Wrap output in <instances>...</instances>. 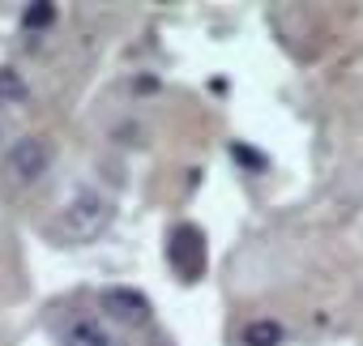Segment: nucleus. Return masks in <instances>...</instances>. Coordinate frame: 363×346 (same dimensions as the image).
<instances>
[{"label":"nucleus","instance_id":"1a4fd4ad","mask_svg":"<svg viewBox=\"0 0 363 346\" xmlns=\"http://www.w3.org/2000/svg\"><path fill=\"white\" fill-rule=\"evenodd\" d=\"M231 154H235L244 167H252V171H257V167H265V158H257V150H252V145H231Z\"/></svg>","mask_w":363,"mask_h":346},{"label":"nucleus","instance_id":"423d86ee","mask_svg":"<svg viewBox=\"0 0 363 346\" xmlns=\"http://www.w3.org/2000/svg\"><path fill=\"white\" fill-rule=\"evenodd\" d=\"M244 342L248 346H278L282 342V325L278 320H257V325L244 329Z\"/></svg>","mask_w":363,"mask_h":346},{"label":"nucleus","instance_id":"39448f33","mask_svg":"<svg viewBox=\"0 0 363 346\" xmlns=\"http://www.w3.org/2000/svg\"><path fill=\"white\" fill-rule=\"evenodd\" d=\"M60 342H65V346H116V337H111L99 320H90V316H73V320H65Z\"/></svg>","mask_w":363,"mask_h":346},{"label":"nucleus","instance_id":"20e7f679","mask_svg":"<svg viewBox=\"0 0 363 346\" xmlns=\"http://www.w3.org/2000/svg\"><path fill=\"white\" fill-rule=\"evenodd\" d=\"M99 303H103V312H107L111 320H120V325H145V320H150V299H145L137 286H107V291L99 295Z\"/></svg>","mask_w":363,"mask_h":346},{"label":"nucleus","instance_id":"0eeeda50","mask_svg":"<svg viewBox=\"0 0 363 346\" xmlns=\"http://www.w3.org/2000/svg\"><path fill=\"white\" fill-rule=\"evenodd\" d=\"M22 99H26V82H22L13 69H0V107L22 103Z\"/></svg>","mask_w":363,"mask_h":346},{"label":"nucleus","instance_id":"6e6552de","mask_svg":"<svg viewBox=\"0 0 363 346\" xmlns=\"http://www.w3.org/2000/svg\"><path fill=\"white\" fill-rule=\"evenodd\" d=\"M52 18H56V5H48V0H43V5H30V9H26V26H30V30L52 26Z\"/></svg>","mask_w":363,"mask_h":346},{"label":"nucleus","instance_id":"f257e3e1","mask_svg":"<svg viewBox=\"0 0 363 346\" xmlns=\"http://www.w3.org/2000/svg\"><path fill=\"white\" fill-rule=\"evenodd\" d=\"M111 218H116L111 197L99 193V189H82V193L60 210L56 231H60V240H69V244H90V240H99V235L111 227Z\"/></svg>","mask_w":363,"mask_h":346},{"label":"nucleus","instance_id":"f03ea898","mask_svg":"<svg viewBox=\"0 0 363 346\" xmlns=\"http://www.w3.org/2000/svg\"><path fill=\"white\" fill-rule=\"evenodd\" d=\"M167 257H171V269L184 282H197L206 274V235L193 223H179L167 240Z\"/></svg>","mask_w":363,"mask_h":346},{"label":"nucleus","instance_id":"7ed1b4c3","mask_svg":"<svg viewBox=\"0 0 363 346\" xmlns=\"http://www.w3.org/2000/svg\"><path fill=\"white\" fill-rule=\"evenodd\" d=\"M48 162H52V145L43 137H22V141H13V150L5 158V176L18 184H30L48 171Z\"/></svg>","mask_w":363,"mask_h":346}]
</instances>
